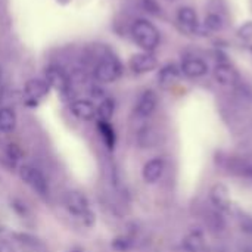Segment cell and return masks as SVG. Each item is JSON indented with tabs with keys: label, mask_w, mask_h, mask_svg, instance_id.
Wrapping results in <instances>:
<instances>
[{
	"label": "cell",
	"mask_w": 252,
	"mask_h": 252,
	"mask_svg": "<svg viewBox=\"0 0 252 252\" xmlns=\"http://www.w3.org/2000/svg\"><path fill=\"white\" fill-rule=\"evenodd\" d=\"M131 37L145 52H152L159 44V31L148 19H136L131 25Z\"/></svg>",
	"instance_id": "obj_1"
},
{
	"label": "cell",
	"mask_w": 252,
	"mask_h": 252,
	"mask_svg": "<svg viewBox=\"0 0 252 252\" xmlns=\"http://www.w3.org/2000/svg\"><path fill=\"white\" fill-rule=\"evenodd\" d=\"M121 74H123V65L112 52L105 55L103 58H100L96 62L94 69H93L94 78L103 84L117 81L121 77Z\"/></svg>",
	"instance_id": "obj_2"
},
{
	"label": "cell",
	"mask_w": 252,
	"mask_h": 252,
	"mask_svg": "<svg viewBox=\"0 0 252 252\" xmlns=\"http://www.w3.org/2000/svg\"><path fill=\"white\" fill-rule=\"evenodd\" d=\"M18 174H19L21 180H22L27 186H30L34 192H37L38 195L46 196V195L49 193V183H47V179L44 177V174H43L38 168H35V167H32V165H30V164H24V165L19 167Z\"/></svg>",
	"instance_id": "obj_3"
},
{
	"label": "cell",
	"mask_w": 252,
	"mask_h": 252,
	"mask_svg": "<svg viewBox=\"0 0 252 252\" xmlns=\"http://www.w3.org/2000/svg\"><path fill=\"white\" fill-rule=\"evenodd\" d=\"M63 205L71 214L83 220L93 219V214L90 211V202L87 196L80 190H68L63 196Z\"/></svg>",
	"instance_id": "obj_4"
},
{
	"label": "cell",
	"mask_w": 252,
	"mask_h": 252,
	"mask_svg": "<svg viewBox=\"0 0 252 252\" xmlns=\"http://www.w3.org/2000/svg\"><path fill=\"white\" fill-rule=\"evenodd\" d=\"M44 80L49 84V87H52V89H55V90H58L61 93H68L71 86H72L69 75L59 65H49V66H46Z\"/></svg>",
	"instance_id": "obj_5"
},
{
	"label": "cell",
	"mask_w": 252,
	"mask_h": 252,
	"mask_svg": "<svg viewBox=\"0 0 252 252\" xmlns=\"http://www.w3.org/2000/svg\"><path fill=\"white\" fill-rule=\"evenodd\" d=\"M49 84L46 83V80L41 78H30L25 86H24V93L28 102L37 103L40 102L43 97H46L49 94Z\"/></svg>",
	"instance_id": "obj_6"
},
{
	"label": "cell",
	"mask_w": 252,
	"mask_h": 252,
	"mask_svg": "<svg viewBox=\"0 0 252 252\" xmlns=\"http://www.w3.org/2000/svg\"><path fill=\"white\" fill-rule=\"evenodd\" d=\"M158 66V61L154 55H151L149 52H143V53H136L131 56L130 59V68L133 72L136 74H146L154 71Z\"/></svg>",
	"instance_id": "obj_7"
},
{
	"label": "cell",
	"mask_w": 252,
	"mask_h": 252,
	"mask_svg": "<svg viewBox=\"0 0 252 252\" xmlns=\"http://www.w3.org/2000/svg\"><path fill=\"white\" fill-rule=\"evenodd\" d=\"M158 105V96L154 90H146L140 94L137 103H136V115L140 118H146L152 115Z\"/></svg>",
	"instance_id": "obj_8"
},
{
	"label": "cell",
	"mask_w": 252,
	"mask_h": 252,
	"mask_svg": "<svg viewBox=\"0 0 252 252\" xmlns=\"http://www.w3.org/2000/svg\"><path fill=\"white\" fill-rule=\"evenodd\" d=\"M71 114L81 121H92L96 118V106L93 102L86 99H77L69 105Z\"/></svg>",
	"instance_id": "obj_9"
},
{
	"label": "cell",
	"mask_w": 252,
	"mask_h": 252,
	"mask_svg": "<svg viewBox=\"0 0 252 252\" xmlns=\"http://www.w3.org/2000/svg\"><path fill=\"white\" fill-rule=\"evenodd\" d=\"M177 21L182 27V30L188 34H195L199 22H198V15L196 12L189 7V6H183L179 9L177 12Z\"/></svg>",
	"instance_id": "obj_10"
},
{
	"label": "cell",
	"mask_w": 252,
	"mask_h": 252,
	"mask_svg": "<svg viewBox=\"0 0 252 252\" xmlns=\"http://www.w3.org/2000/svg\"><path fill=\"white\" fill-rule=\"evenodd\" d=\"M210 201L219 210H227L230 207V190L226 185L217 183L210 190Z\"/></svg>",
	"instance_id": "obj_11"
},
{
	"label": "cell",
	"mask_w": 252,
	"mask_h": 252,
	"mask_svg": "<svg viewBox=\"0 0 252 252\" xmlns=\"http://www.w3.org/2000/svg\"><path fill=\"white\" fill-rule=\"evenodd\" d=\"M182 72L189 77V78H199V77H204L208 71V65L202 61V59H198V58H188L182 62V66H180Z\"/></svg>",
	"instance_id": "obj_12"
},
{
	"label": "cell",
	"mask_w": 252,
	"mask_h": 252,
	"mask_svg": "<svg viewBox=\"0 0 252 252\" xmlns=\"http://www.w3.org/2000/svg\"><path fill=\"white\" fill-rule=\"evenodd\" d=\"M164 170H165V164L161 158H154L151 161H148L142 170V176H143V180L146 183H157L162 174H164Z\"/></svg>",
	"instance_id": "obj_13"
},
{
	"label": "cell",
	"mask_w": 252,
	"mask_h": 252,
	"mask_svg": "<svg viewBox=\"0 0 252 252\" xmlns=\"http://www.w3.org/2000/svg\"><path fill=\"white\" fill-rule=\"evenodd\" d=\"M214 77L221 86H227V87L235 86L239 81L238 72L227 63H219L214 69Z\"/></svg>",
	"instance_id": "obj_14"
},
{
	"label": "cell",
	"mask_w": 252,
	"mask_h": 252,
	"mask_svg": "<svg viewBox=\"0 0 252 252\" xmlns=\"http://www.w3.org/2000/svg\"><path fill=\"white\" fill-rule=\"evenodd\" d=\"M180 77V71L176 65L170 63V65H165L164 68L159 69V74H158V83L161 87L167 89V87H171Z\"/></svg>",
	"instance_id": "obj_15"
},
{
	"label": "cell",
	"mask_w": 252,
	"mask_h": 252,
	"mask_svg": "<svg viewBox=\"0 0 252 252\" xmlns=\"http://www.w3.org/2000/svg\"><path fill=\"white\" fill-rule=\"evenodd\" d=\"M16 114L12 108H0V131L1 133H12L16 128Z\"/></svg>",
	"instance_id": "obj_16"
},
{
	"label": "cell",
	"mask_w": 252,
	"mask_h": 252,
	"mask_svg": "<svg viewBox=\"0 0 252 252\" xmlns=\"http://www.w3.org/2000/svg\"><path fill=\"white\" fill-rule=\"evenodd\" d=\"M183 250L186 252H201L204 248V235L199 230L190 232L183 239Z\"/></svg>",
	"instance_id": "obj_17"
},
{
	"label": "cell",
	"mask_w": 252,
	"mask_h": 252,
	"mask_svg": "<svg viewBox=\"0 0 252 252\" xmlns=\"http://www.w3.org/2000/svg\"><path fill=\"white\" fill-rule=\"evenodd\" d=\"M97 128H99V133H100L105 145L109 149H114L115 143H117V134H115V130L112 128V126L109 124V121H97Z\"/></svg>",
	"instance_id": "obj_18"
},
{
	"label": "cell",
	"mask_w": 252,
	"mask_h": 252,
	"mask_svg": "<svg viewBox=\"0 0 252 252\" xmlns=\"http://www.w3.org/2000/svg\"><path fill=\"white\" fill-rule=\"evenodd\" d=\"M114 111H115V102H114V99L105 97L96 106V117L99 118V121H109L112 118V115H114Z\"/></svg>",
	"instance_id": "obj_19"
},
{
	"label": "cell",
	"mask_w": 252,
	"mask_h": 252,
	"mask_svg": "<svg viewBox=\"0 0 252 252\" xmlns=\"http://www.w3.org/2000/svg\"><path fill=\"white\" fill-rule=\"evenodd\" d=\"M204 221L210 227V230H213V232H221L226 226V221L219 211H207Z\"/></svg>",
	"instance_id": "obj_20"
},
{
	"label": "cell",
	"mask_w": 252,
	"mask_h": 252,
	"mask_svg": "<svg viewBox=\"0 0 252 252\" xmlns=\"http://www.w3.org/2000/svg\"><path fill=\"white\" fill-rule=\"evenodd\" d=\"M112 248L118 252H130L134 248V239L130 236H118L112 241Z\"/></svg>",
	"instance_id": "obj_21"
},
{
	"label": "cell",
	"mask_w": 252,
	"mask_h": 252,
	"mask_svg": "<svg viewBox=\"0 0 252 252\" xmlns=\"http://www.w3.org/2000/svg\"><path fill=\"white\" fill-rule=\"evenodd\" d=\"M204 25H205L210 31H221L223 27H224V22H223V18H221L219 13H210V15L205 18Z\"/></svg>",
	"instance_id": "obj_22"
},
{
	"label": "cell",
	"mask_w": 252,
	"mask_h": 252,
	"mask_svg": "<svg viewBox=\"0 0 252 252\" xmlns=\"http://www.w3.org/2000/svg\"><path fill=\"white\" fill-rule=\"evenodd\" d=\"M137 140H139V145L142 148H151L155 143V133L151 128L145 127L139 131Z\"/></svg>",
	"instance_id": "obj_23"
},
{
	"label": "cell",
	"mask_w": 252,
	"mask_h": 252,
	"mask_svg": "<svg viewBox=\"0 0 252 252\" xmlns=\"http://www.w3.org/2000/svg\"><path fill=\"white\" fill-rule=\"evenodd\" d=\"M238 223H239V229H241L244 233L252 236V216H250V214H244V213L239 214Z\"/></svg>",
	"instance_id": "obj_24"
},
{
	"label": "cell",
	"mask_w": 252,
	"mask_h": 252,
	"mask_svg": "<svg viewBox=\"0 0 252 252\" xmlns=\"http://www.w3.org/2000/svg\"><path fill=\"white\" fill-rule=\"evenodd\" d=\"M142 6H143V9L148 13H151L154 16H159L161 15V6L158 4L157 0H142Z\"/></svg>",
	"instance_id": "obj_25"
},
{
	"label": "cell",
	"mask_w": 252,
	"mask_h": 252,
	"mask_svg": "<svg viewBox=\"0 0 252 252\" xmlns=\"http://www.w3.org/2000/svg\"><path fill=\"white\" fill-rule=\"evenodd\" d=\"M238 37L244 41H252V22H245L238 28Z\"/></svg>",
	"instance_id": "obj_26"
},
{
	"label": "cell",
	"mask_w": 252,
	"mask_h": 252,
	"mask_svg": "<svg viewBox=\"0 0 252 252\" xmlns=\"http://www.w3.org/2000/svg\"><path fill=\"white\" fill-rule=\"evenodd\" d=\"M89 92H90V96H92L93 99L99 100V102H102L105 97H108V96H106V93H105V90H103V89H100L99 86H92Z\"/></svg>",
	"instance_id": "obj_27"
},
{
	"label": "cell",
	"mask_w": 252,
	"mask_h": 252,
	"mask_svg": "<svg viewBox=\"0 0 252 252\" xmlns=\"http://www.w3.org/2000/svg\"><path fill=\"white\" fill-rule=\"evenodd\" d=\"M0 252H16V250L7 241H0Z\"/></svg>",
	"instance_id": "obj_28"
},
{
	"label": "cell",
	"mask_w": 252,
	"mask_h": 252,
	"mask_svg": "<svg viewBox=\"0 0 252 252\" xmlns=\"http://www.w3.org/2000/svg\"><path fill=\"white\" fill-rule=\"evenodd\" d=\"M3 92H4V90H3V84L0 83V100H1V97H3Z\"/></svg>",
	"instance_id": "obj_29"
}]
</instances>
